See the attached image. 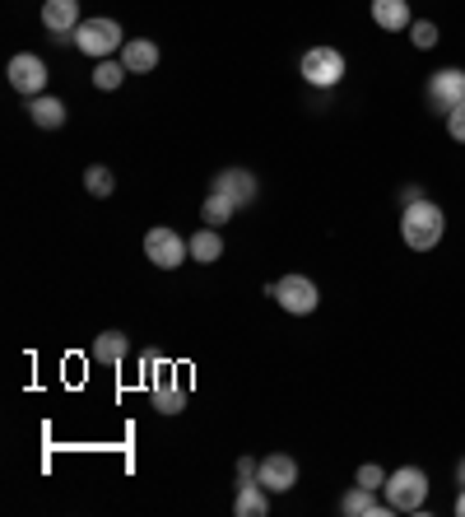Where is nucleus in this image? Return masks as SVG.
<instances>
[{
	"label": "nucleus",
	"mask_w": 465,
	"mask_h": 517,
	"mask_svg": "<svg viewBox=\"0 0 465 517\" xmlns=\"http://www.w3.org/2000/svg\"><path fill=\"white\" fill-rule=\"evenodd\" d=\"M442 233H447V215H442L438 201H414L400 210V238H405V247L410 252H428V247L442 243Z\"/></svg>",
	"instance_id": "obj_1"
},
{
	"label": "nucleus",
	"mask_w": 465,
	"mask_h": 517,
	"mask_svg": "<svg viewBox=\"0 0 465 517\" xmlns=\"http://www.w3.org/2000/svg\"><path fill=\"white\" fill-rule=\"evenodd\" d=\"M386 504L391 513H419L428 504V476L419 466H400L386 476Z\"/></svg>",
	"instance_id": "obj_2"
},
{
	"label": "nucleus",
	"mask_w": 465,
	"mask_h": 517,
	"mask_svg": "<svg viewBox=\"0 0 465 517\" xmlns=\"http://www.w3.org/2000/svg\"><path fill=\"white\" fill-rule=\"evenodd\" d=\"M75 47H80L84 56H93V61H107L112 52L126 47V33H121L117 19H84V24L75 28Z\"/></svg>",
	"instance_id": "obj_3"
},
{
	"label": "nucleus",
	"mask_w": 465,
	"mask_h": 517,
	"mask_svg": "<svg viewBox=\"0 0 465 517\" xmlns=\"http://www.w3.org/2000/svg\"><path fill=\"white\" fill-rule=\"evenodd\" d=\"M298 70H303V80L312 89H335V84L345 80V52L340 47H307Z\"/></svg>",
	"instance_id": "obj_4"
},
{
	"label": "nucleus",
	"mask_w": 465,
	"mask_h": 517,
	"mask_svg": "<svg viewBox=\"0 0 465 517\" xmlns=\"http://www.w3.org/2000/svg\"><path fill=\"white\" fill-rule=\"evenodd\" d=\"M145 257L159 266V271H177L186 257H191V238H182L177 229H149L145 233Z\"/></svg>",
	"instance_id": "obj_5"
},
{
	"label": "nucleus",
	"mask_w": 465,
	"mask_h": 517,
	"mask_svg": "<svg viewBox=\"0 0 465 517\" xmlns=\"http://www.w3.org/2000/svg\"><path fill=\"white\" fill-rule=\"evenodd\" d=\"M270 294H275V303L284 308V313L293 317H307V313H317V285L307 280V275H284V280H275L270 285Z\"/></svg>",
	"instance_id": "obj_6"
},
{
	"label": "nucleus",
	"mask_w": 465,
	"mask_h": 517,
	"mask_svg": "<svg viewBox=\"0 0 465 517\" xmlns=\"http://www.w3.org/2000/svg\"><path fill=\"white\" fill-rule=\"evenodd\" d=\"M10 89L14 94H24V98H38V94H47V61L42 56H33V52H19L10 61Z\"/></svg>",
	"instance_id": "obj_7"
},
{
	"label": "nucleus",
	"mask_w": 465,
	"mask_h": 517,
	"mask_svg": "<svg viewBox=\"0 0 465 517\" xmlns=\"http://www.w3.org/2000/svg\"><path fill=\"white\" fill-rule=\"evenodd\" d=\"M428 103L447 117L452 108L465 103V70L447 66V70H433V80H428Z\"/></svg>",
	"instance_id": "obj_8"
},
{
	"label": "nucleus",
	"mask_w": 465,
	"mask_h": 517,
	"mask_svg": "<svg viewBox=\"0 0 465 517\" xmlns=\"http://www.w3.org/2000/svg\"><path fill=\"white\" fill-rule=\"evenodd\" d=\"M149 392H154V410H159V415H177V410H186V392H182V382H177V368L168 364V359L154 368Z\"/></svg>",
	"instance_id": "obj_9"
},
{
	"label": "nucleus",
	"mask_w": 465,
	"mask_h": 517,
	"mask_svg": "<svg viewBox=\"0 0 465 517\" xmlns=\"http://www.w3.org/2000/svg\"><path fill=\"white\" fill-rule=\"evenodd\" d=\"M256 480H261L270 494H289L293 485H298V462H293L289 452H270V457H261V466H256Z\"/></svg>",
	"instance_id": "obj_10"
},
{
	"label": "nucleus",
	"mask_w": 465,
	"mask_h": 517,
	"mask_svg": "<svg viewBox=\"0 0 465 517\" xmlns=\"http://www.w3.org/2000/svg\"><path fill=\"white\" fill-rule=\"evenodd\" d=\"M80 0H42V28L52 33L56 42L75 38V28H80Z\"/></svg>",
	"instance_id": "obj_11"
},
{
	"label": "nucleus",
	"mask_w": 465,
	"mask_h": 517,
	"mask_svg": "<svg viewBox=\"0 0 465 517\" xmlns=\"http://www.w3.org/2000/svg\"><path fill=\"white\" fill-rule=\"evenodd\" d=\"M214 191H224L228 201H233V205L242 210V205H252V201H256V177L247 173V168H224V173L214 177Z\"/></svg>",
	"instance_id": "obj_12"
},
{
	"label": "nucleus",
	"mask_w": 465,
	"mask_h": 517,
	"mask_svg": "<svg viewBox=\"0 0 465 517\" xmlns=\"http://www.w3.org/2000/svg\"><path fill=\"white\" fill-rule=\"evenodd\" d=\"M372 24L386 28V33H410V0H372Z\"/></svg>",
	"instance_id": "obj_13"
},
{
	"label": "nucleus",
	"mask_w": 465,
	"mask_h": 517,
	"mask_svg": "<svg viewBox=\"0 0 465 517\" xmlns=\"http://www.w3.org/2000/svg\"><path fill=\"white\" fill-rule=\"evenodd\" d=\"M28 122L42 126V131H61V126H66V103L52 94L28 98Z\"/></svg>",
	"instance_id": "obj_14"
},
{
	"label": "nucleus",
	"mask_w": 465,
	"mask_h": 517,
	"mask_svg": "<svg viewBox=\"0 0 465 517\" xmlns=\"http://www.w3.org/2000/svg\"><path fill=\"white\" fill-rule=\"evenodd\" d=\"M340 513H345V517H382V513H391V504H386V499H377V490H363V485H354V490L340 499Z\"/></svg>",
	"instance_id": "obj_15"
},
{
	"label": "nucleus",
	"mask_w": 465,
	"mask_h": 517,
	"mask_svg": "<svg viewBox=\"0 0 465 517\" xmlns=\"http://www.w3.org/2000/svg\"><path fill=\"white\" fill-rule=\"evenodd\" d=\"M121 61H126V70H131V75H145V70L159 66V42L126 38V47H121Z\"/></svg>",
	"instance_id": "obj_16"
},
{
	"label": "nucleus",
	"mask_w": 465,
	"mask_h": 517,
	"mask_svg": "<svg viewBox=\"0 0 465 517\" xmlns=\"http://www.w3.org/2000/svg\"><path fill=\"white\" fill-rule=\"evenodd\" d=\"M233 513L238 517H266L270 513V490L261 485V480H242L238 485V499H233Z\"/></svg>",
	"instance_id": "obj_17"
},
{
	"label": "nucleus",
	"mask_w": 465,
	"mask_h": 517,
	"mask_svg": "<svg viewBox=\"0 0 465 517\" xmlns=\"http://www.w3.org/2000/svg\"><path fill=\"white\" fill-rule=\"evenodd\" d=\"M224 257V238H219V229H196L191 233V261H200V266H214V261Z\"/></svg>",
	"instance_id": "obj_18"
},
{
	"label": "nucleus",
	"mask_w": 465,
	"mask_h": 517,
	"mask_svg": "<svg viewBox=\"0 0 465 517\" xmlns=\"http://www.w3.org/2000/svg\"><path fill=\"white\" fill-rule=\"evenodd\" d=\"M93 359H98V364H112L117 368L121 359H126V354H131V341H126V336H121V331H103V336H98V341H93Z\"/></svg>",
	"instance_id": "obj_19"
},
{
	"label": "nucleus",
	"mask_w": 465,
	"mask_h": 517,
	"mask_svg": "<svg viewBox=\"0 0 465 517\" xmlns=\"http://www.w3.org/2000/svg\"><path fill=\"white\" fill-rule=\"evenodd\" d=\"M233 210H238V205L228 201L224 191H210V196H205V205H200V219H205L210 229H219V224H228V219H233Z\"/></svg>",
	"instance_id": "obj_20"
},
{
	"label": "nucleus",
	"mask_w": 465,
	"mask_h": 517,
	"mask_svg": "<svg viewBox=\"0 0 465 517\" xmlns=\"http://www.w3.org/2000/svg\"><path fill=\"white\" fill-rule=\"evenodd\" d=\"M126 75H131V70H126V61H112V56L93 66V84H98V89H107V94H112V89H121V80H126Z\"/></svg>",
	"instance_id": "obj_21"
},
{
	"label": "nucleus",
	"mask_w": 465,
	"mask_h": 517,
	"mask_svg": "<svg viewBox=\"0 0 465 517\" xmlns=\"http://www.w3.org/2000/svg\"><path fill=\"white\" fill-rule=\"evenodd\" d=\"M84 191H89V196H112V191H117V177H112V168L93 164L89 173H84Z\"/></svg>",
	"instance_id": "obj_22"
},
{
	"label": "nucleus",
	"mask_w": 465,
	"mask_h": 517,
	"mask_svg": "<svg viewBox=\"0 0 465 517\" xmlns=\"http://www.w3.org/2000/svg\"><path fill=\"white\" fill-rule=\"evenodd\" d=\"M410 42L419 47V52L438 47V24H433V19H414V24H410Z\"/></svg>",
	"instance_id": "obj_23"
},
{
	"label": "nucleus",
	"mask_w": 465,
	"mask_h": 517,
	"mask_svg": "<svg viewBox=\"0 0 465 517\" xmlns=\"http://www.w3.org/2000/svg\"><path fill=\"white\" fill-rule=\"evenodd\" d=\"M354 485H363V490H386V471L377 462H363L359 471H354Z\"/></svg>",
	"instance_id": "obj_24"
},
{
	"label": "nucleus",
	"mask_w": 465,
	"mask_h": 517,
	"mask_svg": "<svg viewBox=\"0 0 465 517\" xmlns=\"http://www.w3.org/2000/svg\"><path fill=\"white\" fill-rule=\"evenodd\" d=\"M447 136L461 140V145H465V103H461V108L447 112Z\"/></svg>",
	"instance_id": "obj_25"
},
{
	"label": "nucleus",
	"mask_w": 465,
	"mask_h": 517,
	"mask_svg": "<svg viewBox=\"0 0 465 517\" xmlns=\"http://www.w3.org/2000/svg\"><path fill=\"white\" fill-rule=\"evenodd\" d=\"M414 201H424V187H400V205H414Z\"/></svg>",
	"instance_id": "obj_26"
},
{
	"label": "nucleus",
	"mask_w": 465,
	"mask_h": 517,
	"mask_svg": "<svg viewBox=\"0 0 465 517\" xmlns=\"http://www.w3.org/2000/svg\"><path fill=\"white\" fill-rule=\"evenodd\" d=\"M256 466H261V462H252V457H242V462H238V480H256Z\"/></svg>",
	"instance_id": "obj_27"
},
{
	"label": "nucleus",
	"mask_w": 465,
	"mask_h": 517,
	"mask_svg": "<svg viewBox=\"0 0 465 517\" xmlns=\"http://www.w3.org/2000/svg\"><path fill=\"white\" fill-rule=\"evenodd\" d=\"M456 485H465V457L456 462Z\"/></svg>",
	"instance_id": "obj_28"
},
{
	"label": "nucleus",
	"mask_w": 465,
	"mask_h": 517,
	"mask_svg": "<svg viewBox=\"0 0 465 517\" xmlns=\"http://www.w3.org/2000/svg\"><path fill=\"white\" fill-rule=\"evenodd\" d=\"M456 513L465 517V485H461V499H456Z\"/></svg>",
	"instance_id": "obj_29"
}]
</instances>
